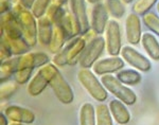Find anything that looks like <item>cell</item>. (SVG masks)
<instances>
[{
    "label": "cell",
    "instance_id": "cell-16",
    "mask_svg": "<svg viewBox=\"0 0 159 125\" xmlns=\"http://www.w3.org/2000/svg\"><path fill=\"white\" fill-rule=\"evenodd\" d=\"M69 3H70L71 13L81 27V35L87 34L90 29V25L87 15L85 0H69Z\"/></svg>",
    "mask_w": 159,
    "mask_h": 125
},
{
    "label": "cell",
    "instance_id": "cell-40",
    "mask_svg": "<svg viewBox=\"0 0 159 125\" xmlns=\"http://www.w3.org/2000/svg\"><path fill=\"white\" fill-rule=\"evenodd\" d=\"M132 1H134V0H122V2H123V3H125V4L130 3Z\"/></svg>",
    "mask_w": 159,
    "mask_h": 125
},
{
    "label": "cell",
    "instance_id": "cell-4",
    "mask_svg": "<svg viewBox=\"0 0 159 125\" xmlns=\"http://www.w3.org/2000/svg\"><path fill=\"white\" fill-rule=\"evenodd\" d=\"M101 82L109 93H111L118 100L123 102L125 105H134L137 102V96L135 91L121 83L117 78V76L112 74L102 75Z\"/></svg>",
    "mask_w": 159,
    "mask_h": 125
},
{
    "label": "cell",
    "instance_id": "cell-25",
    "mask_svg": "<svg viewBox=\"0 0 159 125\" xmlns=\"http://www.w3.org/2000/svg\"><path fill=\"white\" fill-rule=\"evenodd\" d=\"M7 39V42H9L10 47H11L12 53L15 56H19V55H24L25 53L30 52L31 46L28 44L27 40L24 37L16 38V39H12V38H7L4 35H1Z\"/></svg>",
    "mask_w": 159,
    "mask_h": 125
},
{
    "label": "cell",
    "instance_id": "cell-13",
    "mask_svg": "<svg viewBox=\"0 0 159 125\" xmlns=\"http://www.w3.org/2000/svg\"><path fill=\"white\" fill-rule=\"evenodd\" d=\"M124 68V60L119 56H109L102 60H99L98 62L92 66V70L97 75H105L111 74V73L118 72L121 69Z\"/></svg>",
    "mask_w": 159,
    "mask_h": 125
},
{
    "label": "cell",
    "instance_id": "cell-28",
    "mask_svg": "<svg viewBox=\"0 0 159 125\" xmlns=\"http://www.w3.org/2000/svg\"><path fill=\"white\" fill-rule=\"evenodd\" d=\"M64 13H65V9L63 7L51 3L50 7L47 10L46 16L52 21V24L54 25H58L61 24V20L64 16Z\"/></svg>",
    "mask_w": 159,
    "mask_h": 125
},
{
    "label": "cell",
    "instance_id": "cell-9",
    "mask_svg": "<svg viewBox=\"0 0 159 125\" xmlns=\"http://www.w3.org/2000/svg\"><path fill=\"white\" fill-rule=\"evenodd\" d=\"M121 57L125 60L129 65L134 67L136 70L141 72H148L152 68V64L150 60L145 57L143 54L138 52L132 46H124L121 49Z\"/></svg>",
    "mask_w": 159,
    "mask_h": 125
},
{
    "label": "cell",
    "instance_id": "cell-8",
    "mask_svg": "<svg viewBox=\"0 0 159 125\" xmlns=\"http://www.w3.org/2000/svg\"><path fill=\"white\" fill-rule=\"evenodd\" d=\"M106 51L110 56H118L122 49V37L120 25L117 20L110 19L105 30Z\"/></svg>",
    "mask_w": 159,
    "mask_h": 125
},
{
    "label": "cell",
    "instance_id": "cell-5",
    "mask_svg": "<svg viewBox=\"0 0 159 125\" xmlns=\"http://www.w3.org/2000/svg\"><path fill=\"white\" fill-rule=\"evenodd\" d=\"M105 48H106V42L102 35H96L90 38L80 57V67L86 69L92 68V66L99 60Z\"/></svg>",
    "mask_w": 159,
    "mask_h": 125
},
{
    "label": "cell",
    "instance_id": "cell-37",
    "mask_svg": "<svg viewBox=\"0 0 159 125\" xmlns=\"http://www.w3.org/2000/svg\"><path fill=\"white\" fill-rule=\"evenodd\" d=\"M7 116L4 114V113H1L0 114V125H9L7 123Z\"/></svg>",
    "mask_w": 159,
    "mask_h": 125
},
{
    "label": "cell",
    "instance_id": "cell-20",
    "mask_svg": "<svg viewBox=\"0 0 159 125\" xmlns=\"http://www.w3.org/2000/svg\"><path fill=\"white\" fill-rule=\"evenodd\" d=\"M141 45L147 54L153 60H159V42L155 35L150 32L143 33L141 38Z\"/></svg>",
    "mask_w": 159,
    "mask_h": 125
},
{
    "label": "cell",
    "instance_id": "cell-3",
    "mask_svg": "<svg viewBox=\"0 0 159 125\" xmlns=\"http://www.w3.org/2000/svg\"><path fill=\"white\" fill-rule=\"evenodd\" d=\"M78 81L93 100L98 102L106 101L108 91L104 87L102 82L98 80L97 74L93 71H91L90 69L81 68L78 72Z\"/></svg>",
    "mask_w": 159,
    "mask_h": 125
},
{
    "label": "cell",
    "instance_id": "cell-26",
    "mask_svg": "<svg viewBox=\"0 0 159 125\" xmlns=\"http://www.w3.org/2000/svg\"><path fill=\"white\" fill-rule=\"evenodd\" d=\"M96 117L97 125H114V118L106 104L101 103L96 106Z\"/></svg>",
    "mask_w": 159,
    "mask_h": 125
},
{
    "label": "cell",
    "instance_id": "cell-27",
    "mask_svg": "<svg viewBox=\"0 0 159 125\" xmlns=\"http://www.w3.org/2000/svg\"><path fill=\"white\" fill-rule=\"evenodd\" d=\"M125 3L122 0H106V9L107 11L115 19H120L125 14Z\"/></svg>",
    "mask_w": 159,
    "mask_h": 125
},
{
    "label": "cell",
    "instance_id": "cell-32",
    "mask_svg": "<svg viewBox=\"0 0 159 125\" xmlns=\"http://www.w3.org/2000/svg\"><path fill=\"white\" fill-rule=\"evenodd\" d=\"M17 91V83H12V82H6V83H1V87H0V99L1 101L7 100Z\"/></svg>",
    "mask_w": 159,
    "mask_h": 125
},
{
    "label": "cell",
    "instance_id": "cell-34",
    "mask_svg": "<svg viewBox=\"0 0 159 125\" xmlns=\"http://www.w3.org/2000/svg\"><path fill=\"white\" fill-rule=\"evenodd\" d=\"M13 56V53L10 47L9 42L3 36H1L0 40V62H4V60H9Z\"/></svg>",
    "mask_w": 159,
    "mask_h": 125
},
{
    "label": "cell",
    "instance_id": "cell-11",
    "mask_svg": "<svg viewBox=\"0 0 159 125\" xmlns=\"http://www.w3.org/2000/svg\"><path fill=\"white\" fill-rule=\"evenodd\" d=\"M109 13L107 11L106 6L101 2L96 3L92 7L91 11V20H90V28L92 32L96 35H101L105 33L107 24H108Z\"/></svg>",
    "mask_w": 159,
    "mask_h": 125
},
{
    "label": "cell",
    "instance_id": "cell-39",
    "mask_svg": "<svg viewBox=\"0 0 159 125\" xmlns=\"http://www.w3.org/2000/svg\"><path fill=\"white\" fill-rule=\"evenodd\" d=\"M9 125H32V124H28V123H17V122H11Z\"/></svg>",
    "mask_w": 159,
    "mask_h": 125
},
{
    "label": "cell",
    "instance_id": "cell-1",
    "mask_svg": "<svg viewBox=\"0 0 159 125\" xmlns=\"http://www.w3.org/2000/svg\"><path fill=\"white\" fill-rule=\"evenodd\" d=\"M12 11L17 16L21 28L22 36L31 47H34L38 42L37 35V18L33 15L31 10H28L21 3L17 2L13 6Z\"/></svg>",
    "mask_w": 159,
    "mask_h": 125
},
{
    "label": "cell",
    "instance_id": "cell-7",
    "mask_svg": "<svg viewBox=\"0 0 159 125\" xmlns=\"http://www.w3.org/2000/svg\"><path fill=\"white\" fill-rule=\"evenodd\" d=\"M54 67V64L48 63L47 65L43 66L38 69V71L35 73L34 76L30 80L28 84L27 91L31 96H38L43 92L47 86L50 85L51 74Z\"/></svg>",
    "mask_w": 159,
    "mask_h": 125
},
{
    "label": "cell",
    "instance_id": "cell-38",
    "mask_svg": "<svg viewBox=\"0 0 159 125\" xmlns=\"http://www.w3.org/2000/svg\"><path fill=\"white\" fill-rule=\"evenodd\" d=\"M88 3H91V4H96V3H98V2H100L101 0H86Z\"/></svg>",
    "mask_w": 159,
    "mask_h": 125
},
{
    "label": "cell",
    "instance_id": "cell-31",
    "mask_svg": "<svg viewBox=\"0 0 159 125\" xmlns=\"http://www.w3.org/2000/svg\"><path fill=\"white\" fill-rule=\"evenodd\" d=\"M50 4H51V0H35L32 7H31V12L38 19L40 17L45 16Z\"/></svg>",
    "mask_w": 159,
    "mask_h": 125
},
{
    "label": "cell",
    "instance_id": "cell-41",
    "mask_svg": "<svg viewBox=\"0 0 159 125\" xmlns=\"http://www.w3.org/2000/svg\"><path fill=\"white\" fill-rule=\"evenodd\" d=\"M156 9H157V14H158V16H159V0H158L157 3H156Z\"/></svg>",
    "mask_w": 159,
    "mask_h": 125
},
{
    "label": "cell",
    "instance_id": "cell-2",
    "mask_svg": "<svg viewBox=\"0 0 159 125\" xmlns=\"http://www.w3.org/2000/svg\"><path fill=\"white\" fill-rule=\"evenodd\" d=\"M87 42L85 37L82 35L73 37L69 40V42L61 49L60 52L54 54L52 62L57 67H63L66 65L73 66L79 63L80 57L85 49Z\"/></svg>",
    "mask_w": 159,
    "mask_h": 125
},
{
    "label": "cell",
    "instance_id": "cell-22",
    "mask_svg": "<svg viewBox=\"0 0 159 125\" xmlns=\"http://www.w3.org/2000/svg\"><path fill=\"white\" fill-rule=\"evenodd\" d=\"M80 125H97L96 107L91 103H84L79 113Z\"/></svg>",
    "mask_w": 159,
    "mask_h": 125
},
{
    "label": "cell",
    "instance_id": "cell-23",
    "mask_svg": "<svg viewBox=\"0 0 159 125\" xmlns=\"http://www.w3.org/2000/svg\"><path fill=\"white\" fill-rule=\"evenodd\" d=\"M117 78L124 85L135 86L138 85L142 81V76L140 72L135 69H121L117 72Z\"/></svg>",
    "mask_w": 159,
    "mask_h": 125
},
{
    "label": "cell",
    "instance_id": "cell-6",
    "mask_svg": "<svg viewBox=\"0 0 159 125\" xmlns=\"http://www.w3.org/2000/svg\"><path fill=\"white\" fill-rule=\"evenodd\" d=\"M49 86L51 87V89H52L56 99H57L61 104L68 105V104H71L73 102L74 93H73L72 88H71L69 83L66 81V78H64L63 74L61 73V71L58 70L57 66H55V65L52 70Z\"/></svg>",
    "mask_w": 159,
    "mask_h": 125
},
{
    "label": "cell",
    "instance_id": "cell-19",
    "mask_svg": "<svg viewBox=\"0 0 159 125\" xmlns=\"http://www.w3.org/2000/svg\"><path fill=\"white\" fill-rule=\"evenodd\" d=\"M58 25H61L64 29V31L66 32L68 39H71V38L81 35V27H80L78 20L72 15L70 10L65 9L64 16L61 20V24Z\"/></svg>",
    "mask_w": 159,
    "mask_h": 125
},
{
    "label": "cell",
    "instance_id": "cell-14",
    "mask_svg": "<svg viewBox=\"0 0 159 125\" xmlns=\"http://www.w3.org/2000/svg\"><path fill=\"white\" fill-rule=\"evenodd\" d=\"M50 62L47 53L43 52H28L24 55L18 56L17 69H36L47 65Z\"/></svg>",
    "mask_w": 159,
    "mask_h": 125
},
{
    "label": "cell",
    "instance_id": "cell-35",
    "mask_svg": "<svg viewBox=\"0 0 159 125\" xmlns=\"http://www.w3.org/2000/svg\"><path fill=\"white\" fill-rule=\"evenodd\" d=\"M13 6L14 4L11 0H0V13L6 14V13L12 11Z\"/></svg>",
    "mask_w": 159,
    "mask_h": 125
},
{
    "label": "cell",
    "instance_id": "cell-15",
    "mask_svg": "<svg viewBox=\"0 0 159 125\" xmlns=\"http://www.w3.org/2000/svg\"><path fill=\"white\" fill-rule=\"evenodd\" d=\"M4 114L11 122L32 124L36 116L31 109L18 105H10L4 109Z\"/></svg>",
    "mask_w": 159,
    "mask_h": 125
},
{
    "label": "cell",
    "instance_id": "cell-24",
    "mask_svg": "<svg viewBox=\"0 0 159 125\" xmlns=\"http://www.w3.org/2000/svg\"><path fill=\"white\" fill-rule=\"evenodd\" d=\"M17 64H18V56L11 57L9 60L1 62L0 65V82L6 83L14 76L17 71Z\"/></svg>",
    "mask_w": 159,
    "mask_h": 125
},
{
    "label": "cell",
    "instance_id": "cell-18",
    "mask_svg": "<svg viewBox=\"0 0 159 125\" xmlns=\"http://www.w3.org/2000/svg\"><path fill=\"white\" fill-rule=\"evenodd\" d=\"M109 110L115 121L120 125H126L130 121V114L125 104L120 100H111L108 104Z\"/></svg>",
    "mask_w": 159,
    "mask_h": 125
},
{
    "label": "cell",
    "instance_id": "cell-30",
    "mask_svg": "<svg viewBox=\"0 0 159 125\" xmlns=\"http://www.w3.org/2000/svg\"><path fill=\"white\" fill-rule=\"evenodd\" d=\"M157 2V0H137L133 6V12L139 16H143L144 14L150 12V10Z\"/></svg>",
    "mask_w": 159,
    "mask_h": 125
},
{
    "label": "cell",
    "instance_id": "cell-17",
    "mask_svg": "<svg viewBox=\"0 0 159 125\" xmlns=\"http://www.w3.org/2000/svg\"><path fill=\"white\" fill-rule=\"evenodd\" d=\"M54 25L47 16H43L37 19V35L38 42L42 46H49L53 34Z\"/></svg>",
    "mask_w": 159,
    "mask_h": 125
},
{
    "label": "cell",
    "instance_id": "cell-21",
    "mask_svg": "<svg viewBox=\"0 0 159 125\" xmlns=\"http://www.w3.org/2000/svg\"><path fill=\"white\" fill-rule=\"evenodd\" d=\"M66 39H68V37L63 28H61V25H54V28H53L52 38H51V42L49 46H48L49 51L51 53H53V54L58 53L64 47H65Z\"/></svg>",
    "mask_w": 159,
    "mask_h": 125
},
{
    "label": "cell",
    "instance_id": "cell-33",
    "mask_svg": "<svg viewBox=\"0 0 159 125\" xmlns=\"http://www.w3.org/2000/svg\"><path fill=\"white\" fill-rule=\"evenodd\" d=\"M32 72H33V69H29V68L17 69V71L14 74V80L19 85L27 84L32 78Z\"/></svg>",
    "mask_w": 159,
    "mask_h": 125
},
{
    "label": "cell",
    "instance_id": "cell-12",
    "mask_svg": "<svg viewBox=\"0 0 159 125\" xmlns=\"http://www.w3.org/2000/svg\"><path fill=\"white\" fill-rule=\"evenodd\" d=\"M125 37L129 45L136 46L141 42L142 38V27L139 15L130 13L125 19Z\"/></svg>",
    "mask_w": 159,
    "mask_h": 125
},
{
    "label": "cell",
    "instance_id": "cell-36",
    "mask_svg": "<svg viewBox=\"0 0 159 125\" xmlns=\"http://www.w3.org/2000/svg\"><path fill=\"white\" fill-rule=\"evenodd\" d=\"M19 1H20V3L25 7V9L31 10V7H32L35 0H19Z\"/></svg>",
    "mask_w": 159,
    "mask_h": 125
},
{
    "label": "cell",
    "instance_id": "cell-29",
    "mask_svg": "<svg viewBox=\"0 0 159 125\" xmlns=\"http://www.w3.org/2000/svg\"><path fill=\"white\" fill-rule=\"evenodd\" d=\"M142 21L148 30L159 36V16L155 13L148 12L142 16Z\"/></svg>",
    "mask_w": 159,
    "mask_h": 125
},
{
    "label": "cell",
    "instance_id": "cell-10",
    "mask_svg": "<svg viewBox=\"0 0 159 125\" xmlns=\"http://www.w3.org/2000/svg\"><path fill=\"white\" fill-rule=\"evenodd\" d=\"M0 31L1 35H4L7 38L16 39V38L24 37L22 36L21 28L17 16L13 11H10L6 14H1L0 18Z\"/></svg>",
    "mask_w": 159,
    "mask_h": 125
}]
</instances>
